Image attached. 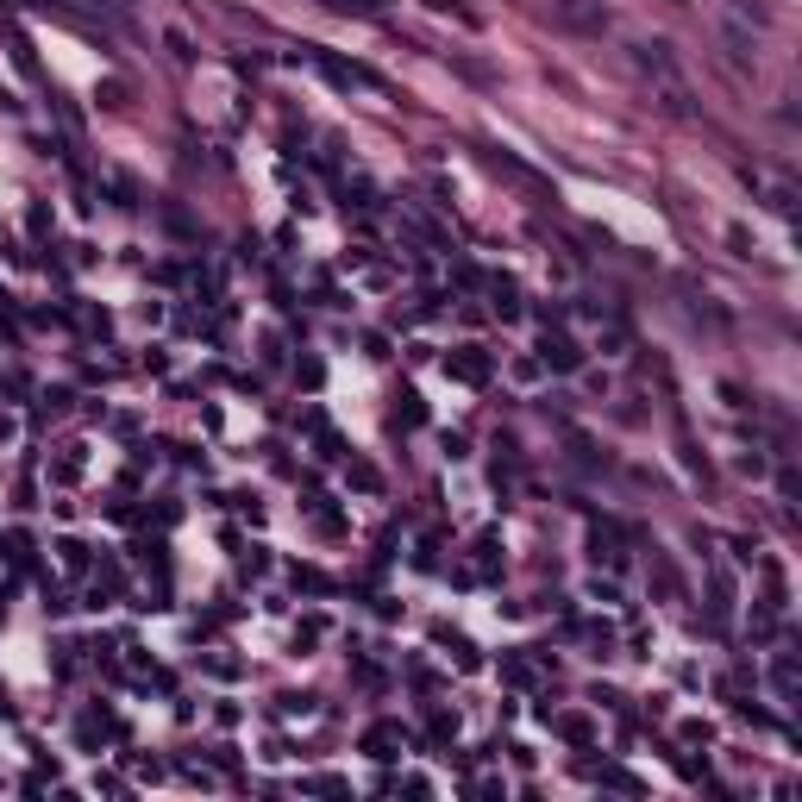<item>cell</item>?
<instances>
[{"instance_id": "1", "label": "cell", "mask_w": 802, "mask_h": 802, "mask_svg": "<svg viewBox=\"0 0 802 802\" xmlns=\"http://www.w3.org/2000/svg\"><path fill=\"white\" fill-rule=\"evenodd\" d=\"M339 7H364V13H370V7H376V0H339Z\"/></svg>"}]
</instances>
